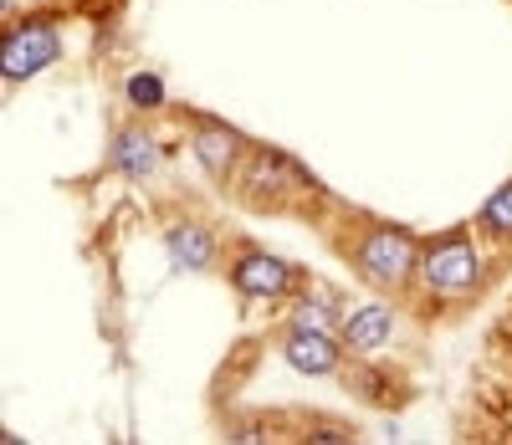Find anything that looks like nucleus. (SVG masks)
<instances>
[{
	"mask_svg": "<svg viewBox=\"0 0 512 445\" xmlns=\"http://www.w3.org/2000/svg\"><path fill=\"white\" fill-rule=\"evenodd\" d=\"M190 154H195V164L210 174L216 185H231L236 174H241V164H246V139L231 128V123H221V118H200L195 128H190Z\"/></svg>",
	"mask_w": 512,
	"mask_h": 445,
	"instance_id": "6",
	"label": "nucleus"
},
{
	"mask_svg": "<svg viewBox=\"0 0 512 445\" xmlns=\"http://www.w3.org/2000/svg\"><path fill=\"white\" fill-rule=\"evenodd\" d=\"M482 251H477V236L456 226V231H441L436 241H425L420 251V266H415V277L420 287L431 292V297H466V292H477L482 282Z\"/></svg>",
	"mask_w": 512,
	"mask_h": 445,
	"instance_id": "3",
	"label": "nucleus"
},
{
	"mask_svg": "<svg viewBox=\"0 0 512 445\" xmlns=\"http://www.w3.org/2000/svg\"><path fill=\"white\" fill-rule=\"evenodd\" d=\"M123 98H128V108L134 113H159L164 103H169V93H164V77L159 72H128V82H123Z\"/></svg>",
	"mask_w": 512,
	"mask_h": 445,
	"instance_id": "11",
	"label": "nucleus"
},
{
	"mask_svg": "<svg viewBox=\"0 0 512 445\" xmlns=\"http://www.w3.org/2000/svg\"><path fill=\"white\" fill-rule=\"evenodd\" d=\"M164 256L175 272H210L216 266V231L205 220H169L164 226Z\"/></svg>",
	"mask_w": 512,
	"mask_h": 445,
	"instance_id": "9",
	"label": "nucleus"
},
{
	"mask_svg": "<svg viewBox=\"0 0 512 445\" xmlns=\"http://www.w3.org/2000/svg\"><path fill=\"white\" fill-rule=\"evenodd\" d=\"M231 282L241 297H292L303 287V272L262 246H241V251H231Z\"/></svg>",
	"mask_w": 512,
	"mask_h": 445,
	"instance_id": "5",
	"label": "nucleus"
},
{
	"mask_svg": "<svg viewBox=\"0 0 512 445\" xmlns=\"http://www.w3.org/2000/svg\"><path fill=\"white\" fill-rule=\"evenodd\" d=\"M344 353H349L344 338L328 333V328H287V338H282V359L297 374H313V379L333 374L338 364H344Z\"/></svg>",
	"mask_w": 512,
	"mask_h": 445,
	"instance_id": "7",
	"label": "nucleus"
},
{
	"mask_svg": "<svg viewBox=\"0 0 512 445\" xmlns=\"http://www.w3.org/2000/svg\"><path fill=\"white\" fill-rule=\"evenodd\" d=\"M390 333H395V313L384 302H364V307H349L344 313V323H338V338H344V348L354 353H374V348H384L390 343Z\"/></svg>",
	"mask_w": 512,
	"mask_h": 445,
	"instance_id": "10",
	"label": "nucleus"
},
{
	"mask_svg": "<svg viewBox=\"0 0 512 445\" xmlns=\"http://www.w3.org/2000/svg\"><path fill=\"white\" fill-rule=\"evenodd\" d=\"M420 236L415 231H405V226H369V231H359L354 236V246H344V256H349V266L369 282V287H379V292H390V287H405L410 277H415V266H420Z\"/></svg>",
	"mask_w": 512,
	"mask_h": 445,
	"instance_id": "2",
	"label": "nucleus"
},
{
	"mask_svg": "<svg viewBox=\"0 0 512 445\" xmlns=\"http://www.w3.org/2000/svg\"><path fill=\"white\" fill-rule=\"evenodd\" d=\"M108 164L123 174V180H149V174H159V164H164V149H159V139L149 128L123 123L108 139Z\"/></svg>",
	"mask_w": 512,
	"mask_h": 445,
	"instance_id": "8",
	"label": "nucleus"
},
{
	"mask_svg": "<svg viewBox=\"0 0 512 445\" xmlns=\"http://www.w3.org/2000/svg\"><path fill=\"white\" fill-rule=\"evenodd\" d=\"M62 62V21L57 16H26L6 31V47H0V72L6 82H26L36 72H47Z\"/></svg>",
	"mask_w": 512,
	"mask_h": 445,
	"instance_id": "4",
	"label": "nucleus"
},
{
	"mask_svg": "<svg viewBox=\"0 0 512 445\" xmlns=\"http://www.w3.org/2000/svg\"><path fill=\"white\" fill-rule=\"evenodd\" d=\"M477 231L492 241H512V180L502 190H492V200L477 210Z\"/></svg>",
	"mask_w": 512,
	"mask_h": 445,
	"instance_id": "12",
	"label": "nucleus"
},
{
	"mask_svg": "<svg viewBox=\"0 0 512 445\" xmlns=\"http://www.w3.org/2000/svg\"><path fill=\"white\" fill-rule=\"evenodd\" d=\"M236 185H241V195L256 210H292V200H318L323 195V185L313 180L303 164H297L292 154H282V149H267V144L246 154V164L231 180V190Z\"/></svg>",
	"mask_w": 512,
	"mask_h": 445,
	"instance_id": "1",
	"label": "nucleus"
}]
</instances>
